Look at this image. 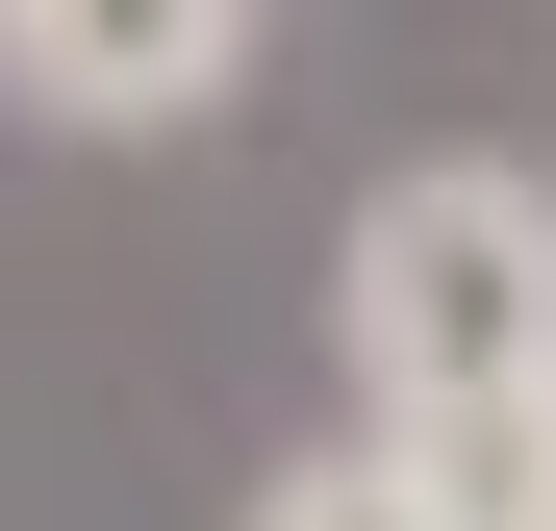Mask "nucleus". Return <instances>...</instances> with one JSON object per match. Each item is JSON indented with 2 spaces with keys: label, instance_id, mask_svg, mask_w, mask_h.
<instances>
[{
  "label": "nucleus",
  "instance_id": "1",
  "mask_svg": "<svg viewBox=\"0 0 556 531\" xmlns=\"http://www.w3.org/2000/svg\"><path fill=\"white\" fill-rule=\"evenodd\" d=\"M329 354H354V456L430 531H556V177L405 152L329 253Z\"/></svg>",
  "mask_w": 556,
  "mask_h": 531
},
{
  "label": "nucleus",
  "instance_id": "2",
  "mask_svg": "<svg viewBox=\"0 0 556 531\" xmlns=\"http://www.w3.org/2000/svg\"><path fill=\"white\" fill-rule=\"evenodd\" d=\"M0 76L51 127H203L253 76V0H0Z\"/></svg>",
  "mask_w": 556,
  "mask_h": 531
},
{
  "label": "nucleus",
  "instance_id": "3",
  "mask_svg": "<svg viewBox=\"0 0 556 531\" xmlns=\"http://www.w3.org/2000/svg\"><path fill=\"white\" fill-rule=\"evenodd\" d=\"M228 531H430V506H405V481H380V456H354V430H329V456H278V481H253Z\"/></svg>",
  "mask_w": 556,
  "mask_h": 531
}]
</instances>
